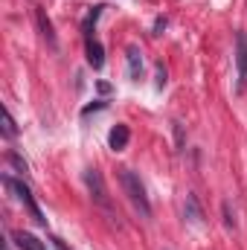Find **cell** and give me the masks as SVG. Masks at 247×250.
Returning a JSON list of instances; mask_svg holds the SVG:
<instances>
[{
	"mask_svg": "<svg viewBox=\"0 0 247 250\" xmlns=\"http://www.w3.org/2000/svg\"><path fill=\"white\" fill-rule=\"evenodd\" d=\"M186 218L189 221H195V224H201V207H198V201H195V195H186Z\"/></svg>",
	"mask_w": 247,
	"mask_h": 250,
	"instance_id": "obj_10",
	"label": "cell"
},
{
	"mask_svg": "<svg viewBox=\"0 0 247 250\" xmlns=\"http://www.w3.org/2000/svg\"><path fill=\"white\" fill-rule=\"evenodd\" d=\"M84 56H87V64H90L93 70H99V67L105 64V50H102V44H99L96 38H87V44H84Z\"/></svg>",
	"mask_w": 247,
	"mask_h": 250,
	"instance_id": "obj_6",
	"label": "cell"
},
{
	"mask_svg": "<svg viewBox=\"0 0 247 250\" xmlns=\"http://www.w3.org/2000/svg\"><path fill=\"white\" fill-rule=\"evenodd\" d=\"M117 175H120V187L128 195V201L134 204V209L140 215H151V204H148V195H145V187H143L140 175H134L131 169H120Z\"/></svg>",
	"mask_w": 247,
	"mask_h": 250,
	"instance_id": "obj_1",
	"label": "cell"
},
{
	"mask_svg": "<svg viewBox=\"0 0 247 250\" xmlns=\"http://www.w3.org/2000/svg\"><path fill=\"white\" fill-rule=\"evenodd\" d=\"M163 29H166V18H157L154 21V35H163Z\"/></svg>",
	"mask_w": 247,
	"mask_h": 250,
	"instance_id": "obj_15",
	"label": "cell"
},
{
	"mask_svg": "<svg viewBox=\"0 0 247 250\" xmlns=\"http://www.w3.org/2000/svg\"><path fill=\"white\" fill-rule=\"evenodd\" d=\"M236 70H239L236 90L245 93V87H247V35L245 32H236Z\"/></svg>",
	"mask_w": 247,
	"mask_h": 250,
	"instance_id": "obj_4",
	"label": "cell"
},
{
	"mask_svg": "<svg viewBox=\"0 0 247 250\" xmlns=\"http://www.w3.org/2000/svg\"><path fill=\"white\" fill-rule=\"evenodd\" d=\"M175 134H178V148H184V128L175 123Z\"/></svg>",
	"mask_w": 247,
	"mask_h": 250,
	"instance_id": "obj_17",
	"label": "cell"
},
{
	"mask_svg": "<svg viewBox=\"0 0 247 250\" xmlns=\"http://www.w3.org/2000/svg\"><path fill=\"white\" fill-rule=\"evenodd\" d=\"M128 140H131V131H128V125L117 123L111 128V134H108V146L114 148V151H123L125 146H128Z\"/></svg>",
	"mask_w": 247,
	"mask_h": 250,
	"instance_id": "obj_5",
	"label": "cell"
},
{
	"mask_svg": "<svg viewBox=\"0 0 247 250\" xmlns=\"http://www.w3.org/2000/svg\"><path fill=\"white\" fill-rule=\"evenodd\" d=\"M53 242H56V248H59V250H64V248H62V242H59V239H53Z\"/></svg>",
	"mask_w": 247,
	"mask_h": 250,
	"instance_id": "obj_18",
	"label": "cell"
},
{
	"mask_svg": "<svg viewBox=\"0 0 247 250\" xmlns=\"http://www.w3.org/2000/svg\"><path fill=\"white\" fill-rule=\"evenodd\" d=\"M99 12H102V6H93V9L87 12V18H84V26H82V29H84V35H87V38H90V26L96 23V18H99Z\"/></svg>",
	"mask_w": 247,
	"mask_h": 250,
	"instance_id": "obj_11",
	"label": "cell"
},
{
	"mask_svg": "<svg viewBox=\"0 0 247 250\" xmlns=\"http://www.w3.org/2000/svg\"><path fill=\"white\" fill-rule=\"evenodd\" d=\"M84 184H87V192H90V198L102 207V209H108L111 212V198H108V187H105V181H102V172L99 169H84Z\"/></svg>",
	"mask_w": 247,
	"mask_h": 250,
	"instance_id": "obj_2",
	"label": "cell"
},
{
	"mask_svg": "<svg viewBox=\"0 0 247 250\" xmlns=\"http://www.w3.org/2000/svg\"><path fill=\"white\" fill-rule=\"evenodd\" d=\"M125 59H128V76L131 79H140V73H143V53L137 47H128L125 50Z\"/></svg>",
	"mask_w": 247,
	"mask_h": 250,
	"instance_id": "obj_7",
	"label": "cell"
},
{
	"mask_svg": "<svg viewBox=\"0 0 247 250\" xmlns=\"http://www.w3.org/2000/svg\"><path fill=\"white\" fill-rule=\"evenodd\" d=\"M224 221H227V227H236V218L230 215V204H224Z\"/></svg>",
	"mask_w": 247,
	"mask_h": 250,
	"instance_id": "obj_16",
	"label": "cell"
},
{
	"mask_svg": "<svg viewBox=\"0 0 247 250\" xmlns=\"http://www.w3.org/2000/svg\"><path fill=\"white\" fill-rule=\"evenodd\" d=\"M157 87H166V67L163 64H157V82H154Z\"/></svg>",
	"mask_w": 247,
	"mask_h": 250,
	"instance_id": "obj_14",
	"label": "cell"
},
{
	"mask_svg": "<svg viewBox=\"0 0 247 250\" xmlns=\"http://www.w3.org/2000/svg\"><path fill=\"white\" fill-rule=\"evenodd\" d=\"M9 163H12V166H15V169L21 172V175H26V172H29V166H26V160H23V157H21L18 151H9Z\"/></svg>",
	"mask_w": 247,
	"mask_h": 250,
	"instance_id": "obj_12",
	"label": "cell"
},
{
	"mask_svg": "<svg viewBox=\"0 0 247 250\" xmlns=\"http://www.w3.org/2000/svg\"><path fill=\"white\" fill-rule=\"evenodd\" d=\"M12 239H15V245H18L21 250H44V242H38L32 233L18 230V233H12Z\"/></svg>",
	"mask_w": 247,
	"mask_h": 250,
	"instance_id": "obj_9",
	"label": "cell"
},
{
	"mask_svg": "<svg viewBox=\"0 0 247 250\" xmlns=\"http://www.w3.org/2000/svg\"><path fill=\"white\" fill-rule=\"evenodd\" d=\"M3 184H6V187H9L12 192H15V198H18V201H21V204H23V207L29 209V215H32V218H35L38 224H47L44 212H41V209H38V204L32 201V192H29V187H23L21 181H15V178H9V175L3 178Z\"/></svg>",
	"mask_w": 247,
	"mask_h": 250,
	"instance_id": "obj_3",
	"label": "cell"
},
{
	"mask_svg": "<svg viewBox=\"0 0 247 250\" xmlns=\"http://www.w3.org/2000/svg\"><path fill=\"white\" fill-rule=\"evenodd\" d=\"M3 134L6 137H15V120H12L9 111H3Z\"/></svg>",
	"mask_w": 247,
	"mask_h": 250,
	"instance_id": "obj_13",
	"label": "cell"
},
{
	"mask_svg": "<svg viewBox=\"0 0 247 250\" xmlns=\"http://www.w3.org/2000/svg\"><path fill=\"white\" fill-rule=\"evenodd\" d=\"M35 21H38V29H41V35L47 38V44L50 47H56V32H53V21L44 15V9H35Z\"/></svg>",
	"mask_w": 247,
	"mask_h": 250,
	"instance_id": "obj_8",
	"label": "cell"
}]
</instances>
